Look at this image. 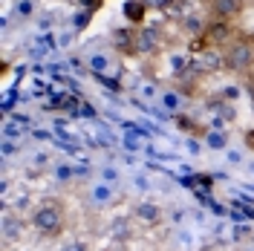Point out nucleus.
<instances>
[{
    "label": "nucleus",
    "instance_id": "9",
    "mask_svg": "<svg viewBox=\"0 0 254 251\" xmlns=\"http://www.w3.org/2000/svg\"><path fill=\"white\" fill-rule=\"evenodd\" d=\"M243 141H246V147L254 153V130H246V136H243Z\"/></svg>",
    "mask_w": 254,
    "mask_h": 251
},
{
    "label": "nucleus",
    "instance_id": "7",
    "mask_svg": "<svg viewBox=\"0 0 254 251\" xmlns=\"http://www.w3.org/2000/svg\"><path fill=\"white\" fill-rule=\"evenodd\" d=\"M136 220L142 222V225H156L162 220V211H159V205L142 202V205H136Z\"/></svg>",
    "mask_w": 254,
    "mask_h": 251
},
{
    "label": "nucleus",
    "instance_id": "3",
    "mask_svg": "<svg viewBox=\"0 0 254 251\" xmlns=\"http://www.w3.org/2000/svg\"><path fill=\"white\" fill-rule=\"evenodd\" d=\"M243 12H246V0H211V3H208V15H211V20L234 23Z\"/></svg>",
    "mask_w": 254,
    "mask_h": 251
},
{
    "label": "nucleus",
    "instance_id": "5",
    "mask_svg": "<svg viewBox=\"0 0 254 251\" xmlns=\"http://www.w3.org/2000/svg\"><path fill=\"white\" fill-rule=\"evenodd\" d=\"M23 240V220H15V217H3V246L12 249L15 243Z\"/></svg>",
    "mask_w": 254,
    "mask_h": 251
},
{
    "label": "nucleus",
    "instance_id": "2",
    "mask_svg": "<svg viewBox=\"0 0 254 251\" xmlns=\"http://www.w3.org/2000/svg\"><path fill=\"white\" fill-rule=\"evenodd\" d=\"M222 66L228 72H237V75H249L254 69V41L246 38L243 32H237L225 47H222Z\"/></svg>",
    "mask_w": 254,
    "mask_h": 251
},
{
    "label": "nucleus",
    "instance_id": "6",
    "mask_svg": "<svg viewBox=\"0 0 254 251\" xmlns=\"http://www.w3.org/2000/svg\"><path fill=\"white\" fill-rule=\"evenodd\" d=\"M147 12H150L147 0H127L125 3V17L130 23H136V26H142L144 20H147Z\"/></svg>",
    "mask_w": 254,
    "mask_h": 251
},
{
    "label": "nucleus",
    "instance_id": "4",
    "mask_svg": "<svg viewBox=\"0 0 254 251\" xmlns=\"http://www.w3.org/2000/svg\"><path fill=\"white\" fill-rule=\"evenodd\" d=\"M136 41H133V55H150L159 49V32L156 29H139L133 32Z\"/></svg>",
    "mask_w": 254,
    "mask_h": 251
},
{
    "label": "nucleus",
    "instance_id": "1",
    "mask_svg": "<svg viewBox=\"0 0 254 251\" xmlns=\"http://www.w3.org/2000/svg\"><path fill=\"white\" fill-rule=\"evenodd\" d=\"M29 225L41 237L55 240V237H61L64 228H66V211H64V205L58 202V199H44V202H38L32 208Z\"/></svg>",
    "mask_w": 254,
    "mask_h": 251
},
{
    "label": "nucleus",
    "instance_id": "10",
    "mask_svg": "<svg viewBox=\"0 0 254 251\" xmlns=\"http://www.w3.org/2000/svg\"><path fill=\"white\" fill-rule=\"evenodd\" d=\"M147 6H162L165 9V6H171V0H147Z\"/></svg>",
    "mask_w": 254,
    "mask_h": 251
},
{
    "label": "nucleus",
    "instance_id": "11",
    "mask_svg": "<svg viewBox=\"0 0 254 251\" xmlns=\"http://www.w3.org/2000/svg\"><path fill=\"white\" fill-rule=\"evenodd\" d=\"M249 93H252V98H254V75L249 78Z\"/></svg>",
    "mask_w": 254,
    "mask_h": 251
},
{
    "label": "nucleus",
    "instance_id": "8",
    "mask_svg": "<svg viewBox=\"0 0 254 251\" xmlns=\"http://www.w3.org/2000/svg\"><path fill=\"white\" fill-rule=\"evenodd\" d=\"M61 251H87V246H84L81 240H66L61 246Z\"/></svg>",
    "mask_w": 254,
    "mask_h": 251
}]
</instances>
